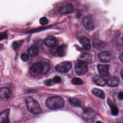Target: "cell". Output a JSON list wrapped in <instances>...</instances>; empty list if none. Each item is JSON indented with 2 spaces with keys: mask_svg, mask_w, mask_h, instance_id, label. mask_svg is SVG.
I'll use <instances>...</instances> for the list:
<instances>
[{
  "mask_svg": "<svg viewBox=\"0 0 123 123\" xmlns=\"http://www.w3.org/2000/svg\"><path fill=\"white\" fill-rule=\"evenodd\" d=\"M47 107L50 110H56L62 108L64 105V100L61 97L52 96L48 98L46 101Z\"/></svg>",
  "mask_w": 123,
  "mask_h": 123,
  "instance_id": "1",
  "label": "cell"
},
{
  "mask_svg": "<svg viewBox=\"0 0 123 123\" xmlns=\"http://www.w3.org/2000/svg\"><path fill=\"white\" fill-rule=\"evenodd\" d=\"M25 104L27 110L31 113L37 114L40 112V106L35 99L32 98H27L25 100Z\"/></svg>",
  "mask_w": 123,
  "mask_h": 123,
  "instance_id": "2",
  "label": "cell"
},
{
  "mask_svg": "<svg viewBox=\"0 0 123 123\" xmlns=\"http://www.w3.org/2000/svg\"><path fill=\"white\" fill-rule=\"evenodd\" d=\"M45 69L44 62H38L34 64L30 67V75L32 77H37L43 73Z\"/></svg>",
  "mask_w": 123,
  "mask_h": 123,
  "instance_id": "3",
  "label": "cell"
},
{
  "mask_svg": "<svg viewBox=\"0 0 123 123\" xmlns=\"http://www.w3.org/2000/svg\"><path fill=\"white\" fill-rule=\"evenodd\" d=\"M88 67L86 63L81 61H78L74 66V71L77 75H81L86 73Z\"/></svg>",
  "mask_w": 123,
  "mask_h": 123,
  "instance_id": "4",
  "label": "cell"
},
{
  "mask_svg": "<svg viewBox=\"0 0 123 123\" xmlns=\"http://www.w3.org/2000/svg\"><path fill=\"white\" fill-rule=\"evenodd\" d=\"M72 68V64L68 62H63L60 63L55 66L56 70L61 73L68 72Z\"/></svg>",
  "mask_w": 123,
  "mask_h": 123,
  "instance_id": "5",
  "label": "cell"
},
{
  "mask_svg": "<svg viewBox=\"0 0 123 123\" xmlns=\"http://www.w3.org/2000/svg\"><path fill=\"white\" fill-rule=\"evenodd\" d=\"M74 10V6L71 3L63 4L59 9V12L61 14H67L71 13Z\"/></svg>",
  "mask_w": 123,
  "mask_h": 123,
  "instance_id": "6",
  "label": "cell"
},
{
  "mask_svg": "<svg viewBox=\"0 0 123 123\" xmlns=\"http://www.w3.org/2000/svg\"><path fill=\"white\" fill-rule=\"evenodd\" d=\"M83 25L84 28L87 31H90L94 29V24L91 18L86 16L83 18Z\"/></svg>",
  "mask_w": 123,
  "mask_h": 123,
  "instance_id": "7",
  "label": "cell"
},
{
  "mask_svg": "<svg viewBox=\"0 0 123 123\" xmlns=\"http://www.w3.org/2000/svg\"><path fill=\"white\" fill-rule=\"evenodd\" d=\"M98 70L99 74L103 76L109 75V66L108 65L98 64L97 65Z\"/></svg>",
  "mask_w": 123,
  "mask_h": 123,
  "instance_id": "8",
  "label": "cell"
},
{
  "mask_svg": "<svg viewBox=\"0 0 123 123\" xmlns=\"http://www.w3.org/2000/svg\"><path fill=\"white\" fill-rule=\"evenodd\" d=\"M98 58L102 62H108L111 58V54L108 51H101L98 54Z\"/></svg>",
  "mask_w": 123,
  "mask_h": 123,
  "instance_id": "9",
  "label": "cell"
},
{
  "mask_svg": "<svg viewBox=\"0 0 123 123\" xmlns=\"http://www.w3.org/2000/svg\"><path fill=\"white\" fill-rule=\"evenodd\" d=\"M44 42L47 47L49 48H51L55 46L56 44L57 39L54 36H49L45 38Z\"/></svg>",
  "mask_w": 123,
  "mask_h": 123,
  "instance_id": "10",
  "label": "cell"
},
{
  "mask_svg": "<svg viewBox=\"0 0 123 123\" xmlns=\"http://www.w3.org/2000/svg\"><path fill=\"white\" fill-rule=\"evenodd\" d=\"M92 81L97 86H104L107 84V82L105 79L99 75H95L92 78Z\"/></svg>",
  "mask_w": 123,
  "mask_h": 123,
  "instance_id": "11",
  "label": "cell"
},
{
  "mask_svg": "<svg viewBox=\"0 0 123 123\" xmlns=\"http://www.w3.org/2000/svg\"><path fill=\"white\" fill-rule=\"evenodd\" d=\"M0 98L3 100H7L11 97V91L7 87H2L0 91Z\"/></svg>",
  "mask_w": 123,
  "mask_h": 123,
  "instance_id": "12",
  "label": "cell"
},
{
  "mask_svg": "<svg viewBox=\"0 0 123 123\" xmlns=\"http://www.w3.org/2000/svg\"><path fill=\"white\" fill-rule=\"evenodd\" d=\"M10 113V109H7L2 111L0 114V123H7L9 122V115Z\"/></svg>",
  "mask_w": 123,
  "mask_h": 123,
  "instance_id": "13",
  "label": "cell"
},
{
  "mask_svg": "<svg viewBox=\"0 0 123 123\" xmlns=\"http://www.w3.org/2000/svg\"><path fill=\"white\" fill-rule=\"evenodd\" d=\"M107 84L111 87H116L120 83L119 79L116 76L110 77L107 81Z\"/></svg>",
  "mask_w": 123,
  "mask_h": 123,
  "instance_id": "14",
  "label": "cell"
},
{
  "mask_svg": "<svg viewBox=\"0 0 123 123\" xmlns=\"http://www.w3.org/2000/svg\"><path fill=\"white\" fill-rule=\"evenodd\" d=\"M78 60L85 63H90L92 62V57L88 53H82L78 57Z\"/></svg>",
  "mask_w": 123,
  "mask_h": 123,
  "instance_id": "15",
  "label": "cell"
},
{
  "mask_svg": "<svg viewBox=\"0 0 123 123\" xmlns=\"http://www.w3.org/2000/svg\"><path fill=\"white\" fill-rule=\"evenodd\" d=\"M67 45L65 44H62L59 46L56 49V51L58 55L62 57L65 55L67 52Z\"/></svg>",
  "mask_w": 123,
  "mask_h": 123,
  "instance_id": "16",
  "label": "cell"
},
{
  "mask_svg": "<svg viewBox=\"0 0 123 123\" xmlns=\"http://www.w3.org/2000/svg\"><path fill=\"white\" fill-rule=\"evenodd\" d=\"M27 53L31 57L36 56L39 53V49L37 46H33L28 49Z\"/></svg>",
  "mask_w": 123,
  "mask_h": 123,
  "instance_id": "17",
  "label": "cell"
},
{
  "mask_svg": "<svg viewBox=\"0 0 123 123\" xmlns=\"http://www.w3.org/2000/svg\"><path fill=\"white\" fill-rule=\"evenodd\" d=\"M95 116L94 111L90 108H86L84 109V116L85 118L89 119L93 118Z\"/></svg>",
  "mask_w": 123,
  "mask_h": 123,
  "instance_id": "18",
  "label": "cell"
},
{
  "mask_svg": "<svg viewBox=\"0 0 123 123\" xmlns=\"http://www.w3.org/2000/svg\"><path fill=\"white\" fill-rule=\"evenodd\" d=\"M92 93L95 96H97L98 98H99L101 99H104L105 95L104 92L98 88H94L92 90Z\"/></svg>",
  "mask_w": 123,
  "mask_h": 123,
  "instance_id": "19",
  "label": "cell"
},
{
  "mask_svg": "<svg viewBox=\"0 0 123 123\" xmlns=\"http://www.w3.org/2000/svg\"><path fill=\"white\" fill-rule=\"evenodd\" d=\"M80 43L82 44L83 48L85 49L88 50L91 48V45L90 41L87 37H83L81 39Z\"/></svg>",
  "mask_w": 123,
  "mask_h": 123,
  "instance_id": "20",
  "label": "cell"
},
{
  "mask_svg": "<svg viewBox=\"0 0 123 123\" xmlns=\"http://www.w3.org/2000/svg\"><path fill=\"white\" fill-rule=\"evenodd\" d=\"M108 103L109 106H110L111 114L113 116L117 115L119 112V110H118V109L117 107V106L116 105H115L114 104H113V103H112L111 100L110 99H108Z\"/></svg>",
  "mask_w": 123,
  "mask_h": 123,
  "instance_id": "21",
  "label": "cell"
},
{
  "mask_svg": "<svg viewBox=\"0 0 123 123\" xmlns=\"http://www.w3.org/2000/svg\"><path fill=\"white\" fill-rule=\"evenodd\" d=\"M68 101H69V102L70 103V104L73 106L81 107V108L83 107L82 102L78 99L74 98H71L69 99Z\"/></svg>",
  "mask_w": 123,
  "mask_h": 123,
  "instance_id": "22",
  "label": "cell"
},
{
  "mask_svg": "<svg viewBox=\"0 0 123 123\" xmlns=\"http://www.w3.org/2000/svg\"><path fill=\"white\" fill-rule=\"evenodd\" d=\"M72 83L75 85H80L83 84V81L79 78L74 77L72 80Z\"/></svg>",
  "mask_w": 123,
  "mask_h": 123,
  "instance_id": "23",
  "label": "cell"
},
{
  "mask_svg": "<svg viewBox=\"0 0 123 123\" xmlns=\"http://www.w3.org/2000/svg\"><path fill=\"white\" fill-rule=\"evenodd\" d=\"M23 42V40H20V41L14 42L12 45V48L15 50L18 49L19 48V47L22 45Z\"/></svg>",
  "mask_w": 123,
  "mask_h": 123,
  "instance_id": "24",
  "label": "cell"
},
{
  "mask_svg": "<svg viewBox=\"0 0 123 123\" xmlns=\"http://www.w3.org/2000/svg\"><path fill=\"white\" fill-rule=\"evenodd\" d=\"M21 58L22 59V60L24 62H27L28 61L29 57V55L27 54V53H23L21 56Z\"/></svg>",
  "mask_w": 123,
  "mask_h": 123,
  "instance_id": "25",
  "label": "cell"
},
{
  "mask_svg": "<svg viewBox=\"0 0 123 123\" xmlns=\"http://www.w3.org/2000/svg\"><path fill=\"white\" fill-rule=\"evenodd\" d=\"M44 84L47 86H53L55 83L53 82L52 79H49L45 81Z\"/></svg>",
  "mask_w": 123,
  "mask_h": 123,
  "instance_id": "26",
  "label": "cell"
},
{
  "mask_svg": "<svg viewBox=\"0 0 123 123\" xmlns=\"http://www.w3.org/2000/svg\"><path fill=\"white\" fill-rule=\"evenodd\" d=\"M39 23L42 25H45L48 23V20L45 17H42L39 19Z\"/></svg>",
  "mask_w": 123,
  "mask_h": 123,
  "instance_id": "27",
  "label": "cell"
},
{
  "mask_svg": "<svg viewBox=\"0 0 123 123\" xmlns=\"http://www.w3.org/2000/svg\"><path fill=\"white\" fill-rule=\"evenodd\" d=\"M54 83H59L61 82V78L58 76H55L52 79Z\"/></svg>",
  "mask_w": 123,
  "mask_h": 123,
  "instance_id": "28",
  "label": "cell"
},
{
  "mask_svg": "<svg viewBox=\"0 0 123 123\" xmlns=\"http://www.w3.org/2000/svg\"><path fill=\"white\" fill-rule=\"evenodd\" d=\"M7 38V35L6 33L3 32V33H2L0 34V40L6 39Z\"/></svg>",
  "mask_w": 123,
  "mask_h": 123,
  "instance_id": "29",
  "label": "cell"
},
{
  "mask_svg": "<svg viewBox=\"0 0 123 123\" xmlns=\"http://www.w3.org/2000/svg\"><path fill=\"white\" fill-rule=\"evenodd\" d=\"M118 98L120 100H123V92H120L118 94Z\"/></svg>",
  "mask_w": 123,
  "mask_h": 123,
  "instance_id": "30",
  "label": "cell"
},
{
  "mask_svg": "<svg viewBox=\"0 0 123 123\" xmlns=\"http://www.w3.org/2000/svg\"><path fill=\"white\" fill-rule=\"evenodd\" d=\"M119 59L120 60V61L123 62V53H121V55L119 56Z\"/></svg>",
  "mask_w": 123,
  "mask_h": 123,
  "instance_id": "31",
  "label": "cell"
},
{
  "mask_svg": "<svg viewBox=\"0 0 123 123\" xmlns=\"http://www.w3.org/2000/svg\"><path fill=\"white\" fill-rule=\"evenodd\" d=\"M121 74H122V71H121ZM122 75H121V77H122H122H122Z\"/></svg>",
  "mask_w": 123,
  "mask_h": 123,
  "instance_id": "32",
  "label": "cell"
}]
</instances>
